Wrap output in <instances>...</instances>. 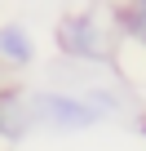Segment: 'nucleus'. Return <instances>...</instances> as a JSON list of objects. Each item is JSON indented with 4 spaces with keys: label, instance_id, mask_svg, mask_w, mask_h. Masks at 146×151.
<instances>
[{
    "label": "nucleus",
    "instance_id": "obj_4",
    "mask_svg": "<svg viewBox=\"0 0 146 151\" xmlns=\"http://www.w3.org/2000/svg\"><path fill=\"white\" fill-rule=\"evenodd\" d=\"M115 31L146 49V0H120V9H115Z\"/></svg>",
    "mask_w": 146,
    "mask_h": 151
},
{
    "label": "nucleus",
    "instance_id": "obj_3",
    "mask_svg": "<svg viewBox=\"0 0 146 151\" xmlns=\"http://www.w3.org/2000/svg\"><path fill=\"white\" fill-rule=\"evenodd\" d=\"M36 62V36L22 22H0V67L5 71H27Z\"/></svg>",
    "mask_w": 146,
    "mask_h": 151
},
{
    "label": "nucleus",
    "instance_id": "obj_2",
    "mask_svg": "<svg viewBox=\"0 0 146 151\" xmlns=\"http://www.w3.org/2000/svg\"><path fill=\"white\" fill-rule=\"evenodd\" d=\"M53 40H58V49L66 53V58H75V62H111V53H115V27L111 22H102L98 14H66L62 22H58V31H53Z\"/></svg>",
    "mask_w": 146,
    "mask_h": 151
},
{
    "label": "nucleus",
    "instance_id": "obj_1",
    "mask_svg": "<svg viewBox=\"0 0 146 151\" xmlns=\"http://www.w3.org/2000/svg\"><path fill=\"white\" fill-rule=\"evenodd\" d=\"M27 107H31V120L44 124V129H53V133H84V129H93V124L106 120L84 93H71V89L27 93Z\"/></svg>",
    "mask_w": 146,
    "mask_h": 151
},
{
    "label": "nucleus",
    "instance_id": "obj_5",
    "mask_svg": "<svg viewBox=\"0 0 146 151\" xmlns=\"http://www.w3.org/2000/svg\"><path fill=\"white\" fill-rule=\"evenodd\" d=\"M137 129H142V138H146V116H142V124H137Z\"/></svg>",
    "mask_w": 146,
    "mask_h": 151
}]
</instances>
